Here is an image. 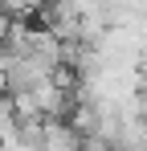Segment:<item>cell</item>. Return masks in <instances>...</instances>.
I'll return each instance as SVG.
<instances>
[{
    "mask_svg": "<svg viewBox=\"0 0 147 151\" xmlns=\"http://www.w3.org/2000/svg\"><path fill=\"white\" fill-rule=\"evenodd\" d=\"M41 151H82V135L66 119L41 123Z\"/></svg>",
    "mask_w": 147,
    "mask_h": 151,
    "instance_id": "obj_1",
    "label": "cell"
},
{
    "mask_svg": "<svg viewBox=\"0 0 147 151\" xmlns=\"http://www.w3.org/2000/svg\"><path fill=\"white\" fill-rule=\"evenodd\" d=\"M17 131H21V123H17V114H12V102L0 98V147H4V143H12V139H17Z\"/></svg>",
    "mask_w": 147,
    "mask_h": 151,
    "instance_id": "obj_2",
    "label": "cell"
}]
</instances>
